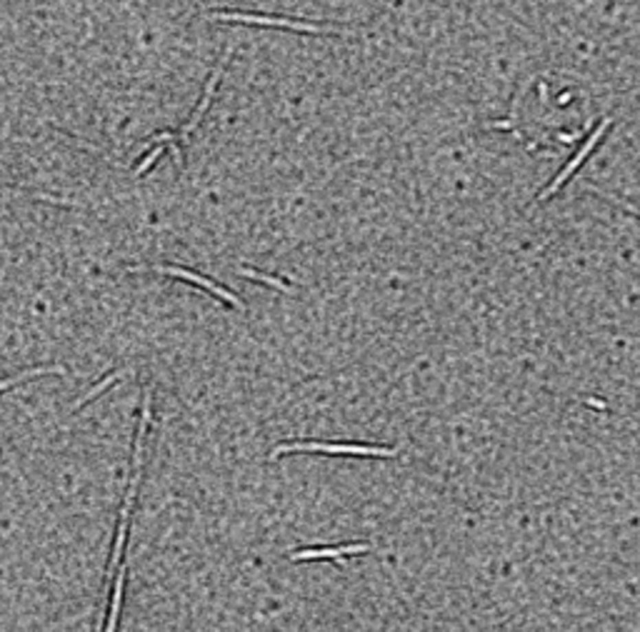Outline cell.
I'll return each instance as SVG.
<instances>
[{
    "instance_id": "1",
    "label": "cell",
    "mask_w": 640,
    "mask_h": 632,
    "mask_svg": "<svg viewBox=\"0 0 640 632\" xmlns=\"http://www.w3.org/2000/svg\"><path fill=\"white\" fill-rule=\"evenodd\" d=\"M285 453H323V455H358V458H395V447L378 445H355V442H283L273 447L270 460Z\"/></svg>"
},
{
    "instance_id": "2",
    "label": "cell",
    "mask_w": 640,
    "mask_h": 632,
    "mask_svg": "<svg viewBox=\"0 0 640 632\" xmlns=\"http://www.w3.org/2000/svg\"><path fill=\"white\" fill-rule=\"evenodd\" d=\"M213 21H230V23H248V25H265V27H283V30H298V33H318V35H348L345 30H338L331 25H316L305 21H288V18H273V15H253V13H210Z\"/></svg>"
},
{
    "instance_id": "3",
    "label": "cell",
    "mask_w": 640,
    "mask_h": 632,
    "mask_svg": "<svg viewBox=\"0 0 640 632\" xmlns=\"http://www.w3.org/2000/svg\"><path fill=\"white\" fill-rule=\"evenodd\" d=\"M610 125H613V117H603V120H600V123H598V128H595V131H593L591 135L585 137V143L580 145V150L575 153V155H573V160H571V163L565 165L563 170H560V172H558V175H555V178H553V183H551V185H548L543 192H540V195H538V198H536V203H545V200L551 198V195H555V192L560 190V188H563L565 183H568V178H571L573 172L578 170L580 165H583V160L588 158V155H591V153L595 150V148H598V143H600V140H603V135H606V133H608V128H610Z\"/></svg>"
},
{
    "instance_id": "4",
    "label": "cell",
    "mask_w": 640,
    "mask_h": 632,
    "mask_svg": "<svg viewBox=\"0 0 640 632\" xmlns=\"http://www.w3.org/2000/svg\"><path fill=\"white\" fill-rule=\"evenodd\" d=\"M151 403H153V395H151V390H148V392H145V398H143V415H140L138 435H135V453H133L131 488H128V495H125V497H135V488H138V480H140V465H143L145 433H148V425H151Z\"/></svg>"
},
{
    "instance_id": "5",
    "label": "cell",
    "mask_w": 640,
    "mask_h": 632,
    "mask_svg": "<svg viewBox=\"0 0 640 632\" xmlns=\"http://www.w3.org/2000/svg\"><path fill=\"white\" fill-rule=\"evenodd\" d=\"M371 552V545L353 543V545H338V548H308L290 552V560H338L343 555H365Z\"/></svg>"
},
{
    "instance_id": "6",
    "label": "cell",
    "mask_w": 640,
    "mask_h": 632,
    "mask_svg": "<svg viewBox=\"0 0 640 632\" xmlns=\"http://www.w3.org/2000/svg\"><path fill=\"white\" fill-rule=\"evenodd\" d=\"M151 270H155V273H166V275H175V278H186V280L195 282V285H200V288L210 290L213 295H218V297H223L225 302H230L233 308H241L243 310V302L238 300V297H235L230 290L221 288V285H215V282H210L208 278H203V275H195V273H190V270H183V268H170V265H166V268H151Z\"/></svg>"
},
{
    "instance_id": "7",
    "label": "cell",
    "mask_w": 640,
    "mask_h": 632,
    "mask_svg": "<svg viewBox=\"0 0 640 632\" xmlns=\"http://www.w3.org/2000/svg\"><path fill=\"white\" fill-rule=\"evenodd\" d=\"M230 53H233V48H228L225 50V55H223V60L218 63V68L213 70V76H210V80L206 82V93H203V100H200V105L195 108V113H193V117L188 120L186 123V128H183V135H190V133L198 128V123H200V117H203V113L208 110V105H210V100H213V93H215V85H218V80H221V76H223V68H225V63L230 60Z\"/></svg>"
},
{
    "instance_id": "8",
    "label": "cell",
    "mask_w": 640,
    "mask_h": 632,
    "mask_svg": "<svg viewBox=\"0 0 640 632\" xmlns=\"http://www.w3.org/2000/svg\"><path fill=\"white\" fill-rule=\"evenodd\" d=\"M131 505H133V497H125V505H123V510H120V525H118L115 548H113V557H111V572H115L118 563H120V555H123L125 535H128V517H131Z\"/></svg>"
},
{
    "instance_id": "9",
    "label": "cell",
    "mask_w": 640,
    "mask_h": 632,
    "mask_svg": "<svg viewBox=\"0 0 640 632\" xmlns=\"http://www.w3.org/2000/svg\"><path fill=\"white\" fill-rule=\"evenodd\" d=\"M123 583H125V567H120L115 577V590H113V602H111V615H108V627L105 632H115L118 627V612H120V595H123Z\"/></svg>"
},
{
    "instance_id": "10",
    "label": "cell",
    "mask_w": 640,
    "mask_h": 632,
    "mask_svg": "<svg viewBox=\"0 0 640 632\" xmlns=\"http://www.w3.org/2000/svg\"><path fill=\"white\" fill-rule=\"evenodd\" d=\"M241 275L243 278H250V280H258L263 282V285H270V288L280 290V293H290V285H285L283 280H278V278H270V275H263L258 273V270H250V268H241Z\"/></svg>"
},
{
    "instance_id": "11",
    "label": "cell",
    "mask_w": 640,
    "mask_h": 632,
    "mask_svg": "<svg viewBox=\"0 0 640 632\" xmlns=\"http://www.w3.org/2000/svg\"><path fill=\"white\" fill-rule=\"evenodd\" d=\"M118 378H120V372H111V375H108V378H105V380H100V383H98L96 387H90V390L85 392L83 398H78L76 403H73V410H78V407H80V405H85V403H90V400L96 398V395H100V392H103L105 387H111V385L115 383Z\"/></svg>"
},
{
    "instance_id": "12",
    "label": "cell",
    "mask_w": 640,
    "mask_h": 632,
    "mask_svg": "<svg viewBox=\"0 0 640 632\" xmlns=\"http://www.w3.org/2000/svg\"><path fill=\"white\" fill-rule=\"evenodd\" d=\"M588 190L591 192H595V195H600L603 200H608V203H615L618 207H623V210H628L630 215H638L640 218V207L638 205H633V203H628V200H623V198H618V195H613V192H606V190H600V188H595V185H588Z\"/></svg>"
},
{
    "instance_id": "13",
    "label": "cell",
    "mask_w": 640,
    "mask_h": 632,
    "mask_svg": "<svg viewBox=\"0 0 640 632\" xmlns=\"http://www.w3.org/2000/svg\"><path fill=\"white\" fill-rule=\"evenodd\" d=\"M158 158H160V148H153V150L148 153V155H145V158H143V163H140L138 168H135V175H140V172H145V170H148V168H151V165L155 163V160H158Z\"/></svg>"
},
{
    "instance_id": "14",
    "label": "cell",
    "mask_w": 640,
    "mask_h": 632,
    "mask_svg": "<svg viewBox=\"0 0 640 632\" xmlns=\"http://www.w3.org/2000/svg\"><path fill=\"white\" fill-rule=\"evenodd\" d=\"M173 140H175L173 133H160V135L153 137V143H173Z\"/></svg>"
},
{
    "instance_id": "15",
    "label": "cell",
    "mask_w": 640,
    "mask_h": 632,
    "mask_svg": "<svg viewBox=\"0 0 640 632\" xmlns=\"http://www.w3.org/2000/svg\"><path fill=\"white\" fill-rule=\"evenodd\" d=\"M558 140H560V143L573 145V143H575V140H580V135H565V133H558Z\"/></svg>"
},
{
    "instance_id": "16",
    "label": "cell",
    "mask_w": 640,
    "mask_h": 632,
    "mask_svg": "<svg viewBox=\"0 0 640 632\" xmlns=\"http://www.w3.org/2000/svg\"><path fill=\"white\" fill-rule=\"evenodd\" d=\"M588 405H593V407H600V410H603V407H606V405H603V403H600V400H588Z\"/></svg>"
}]
</instances>
